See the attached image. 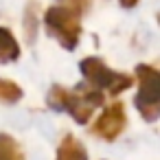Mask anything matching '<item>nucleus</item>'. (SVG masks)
<instances>
[{"mask_svg":"<svg viewBox=\"0 0 160 160\" xmlns=\"http://www.w3.org/2000/svg\"><path fill=\"white\" fill-rule=\"evenodd\" d=\"M46 103L55 112H68L79 125H86L97 108L105 103V94L90 83H79L72 90L53 86L46 94Z\"/></svg>","mask_w":160,"mask_h":160,"instance_id":"nucleus-1","label":"nucleus"},{"mask_svg":"<svg viewBox=\"0 0 160 160\" xmlns=\"http://www.w3.org/2000/svg\"><path fill=\"white\" fill-rule=\"evenodd\" d=\"M125 125H127L125 105H123L121 101H114V103L108 105V108L101 112V116L94 121L92 134L99 136V138H103V140H108V142H112V140H116V138L121 136V132L125 129Z\"/></svg>","mask_w":160,"mask_h":160,"instance_id":"nucleus-5","label":"nucleus"},{"mask_svg":"<svg viewBox=\"0 0 160 160\" xmlns=\"http://www.w3.org/2000/svg\"><path fill=\"white\" fill-rule=\"evenodd\" d=\"M20 57V44L9 29L0 27V64H11Z\"/></svg>","mask_w":160,"mask_h":160,"instance_id":"nucleus-7","label":"nucleus"},{"mask_svg":"<svg viewBox=\"0 0 160 160\" xmlns=\"http://www.w3.org/2000/svg\"><path fill=\"white\" fill-rule=\"evenodd\" d=\"M121 5H123V7H127V9H132V7H136V5H138V0H121Z\"/></svg>","mask_w":160,"mask_h":160,"instance_id":"nucleus-11","label":"nucleus"},{"mask_svg":"<svg viewBox=\"0 0 160 160\" xmlns=\"http://www.w3.org/2000/svg\"><path fill=\"white\" fill-rule=\"evenodd\" d=\"M22 99V88L16 86L13 81L0 79V101L2 103H16Z\"/></svg>","mask_w":160,"mask_h":160,"instance_id":"nucleus-9","label":"nucleus"},{"mask_svg":"<svg viewBox=\"0 0 160 160\" xmlns=\"http://www.w3.org/2000/svg\"><path fill=\"white\" fill-rule=\"evenodd\" d=\"M138 77V94L134 99L140 116L147 123H153L160 116V72L153 66L140 64L136 66Z\"/></svg>","mask_w":160,"mask_h":160,"instance_id":"nucleus-4","label":"nucleus"},{"mask_svg":"<svg viewBox=\"0 0 160 160\" xmlns=\"http://www.w3.org/2000/svg\"><path fill=\"white\" fill-rule=\"evenodd\" d=\"M55 160H88V153H86V147L72 134H66L57 147Z\"/></svg>","mask_w":160,"mask_h":160,"instance_id":"nucleus-6","label":"nucleus"},{"mask_svg":"<svg viewBox=\"0 0 160 160\" xmlns=\"http://www.w3.org/2000/svg\"><path fill=\"white\" fill-rule=\"evenodd\" d=\"M62 5L70 7V9L77 11V13H83V11L90 7V0H62Z\"/></svg>","mask_w":160,"mask_h":160,"instance_id":"nucleus-10","label":"nucleus"},{"mask_svg":"<svg viewBox=\"0 0 160 160\" xmlns=\"http://www.w3.org/2000/svg\"><path fill=\"white\" fill-rule=\"evenodd\" d=\"M79 70H81V75L86 77V81H88L92 88H97V90H101V92L108 90L112 97L121 94L123 90L132 88V83H134V77L108 68V66L101 62V57H86V59H81Z\"/></svg>","mask_w":160,"mask_h":160,"instance_id":"nucleus-3","label":"nucleus"},{"mask_svg":"<svg viewBox=\"0 0 160 160\" xmlns=\"http://www.w3.org/2000/svg\"><path fill=\"white\" fill-rule=\"evenodd\" d=\"M0 160H22L20 147L9 134H0Z\"/></svg>","mask_w":160,"mask_h":160,"instance_id":"nucleus-8","label":"nucleus"},{"mask_svg":"<svg viewBox=\"0 0 160 160\" xmlns=\"http://www.w3.org/2000/svg\"><path fill=\"white\" fill-rule=\"evenodd\" d=\"M81 13L72 11L66 5H55L46 11L44 16V24L51 38H55L66 51H75L79 44V35H81V22H79Z\"/></svg>","mask_w":160,"mask_h":160,"instance_id":"nucleus-2","label":"nucleus"}]
</instances>
